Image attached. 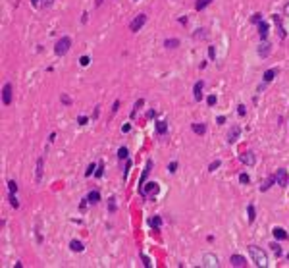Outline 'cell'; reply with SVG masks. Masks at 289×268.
Returning a JSON list of instances; mask_svg holds the SVG:
<instances>
[{
	"mask_svg": "<svg viewBox=\"0 0 289 268\" xmlns=\"http://www.w3.org/2000/svg\"><path fill=\"white\" fill-rule=\"evenodd\" d=\"M249 253H251V257H253V261H254L256 266H268V257H266V253H264L262 249L251 245L249 247Z\"/></svg>",
	"mask_w": 289,
	"mask_h": 268,
	"instance_id": "1",
	"label": "cell"
},
{
	"mask_svg": "<svg viewBox=\"0 0 289 268\" xmlns=\"http://www.w3.org/2000/svg\"><path fill=\"white\" fill-rule=\"evenodd\" d=\"M70 46H71V39H70V37H62V39L58 40V43H56L54 52H56L58 56H64L68 50H70Z\"/></svg>",
	"mask_w": 289,
	"mask_h": 268,
	"instance_id": "2",
	"label": "cell"
},
{
	"mask_svg": "<svg viewBox=\"0 0 289 268\" xmlns=\"http://www.w3.org/2000/svg\"><path fill=\"white\" fill-rule=\"evenodd\" d=\"M156 193H158V183H156V181L145 183L143 187H141V195H145V197H154Z\"/></svg>",
	"mask_w": 289,
	"mask_h": 268,
	"instance_id": "3",
	"label": "cell"
},
{
	"mask_svg": "<svg viewBox=\"0 0 289 268\" xmlns=\"http://www.w3.org/2000/svg\"><path fill=\"white\" fill-rule=\"evenodd\" d=\"M276 183H278L279 187H287V185H289V176H287V170L279 168L278 172H276Z\"/></svg>",
	"mask_w": 289,
	"mask_h": 268,
	"instance_id": "4",
	"label": "cell"
},
{
	"mask_svg": "<svg viewBox=\"0 0 289 268\" xmlns=\"http://www.w3.org/2000/svg\"><path fill=\"white\" fill-rule=\"evenodd\" d=\"M145 23H146V14H139V15H135V19H133L131 23H129V29L135 33V31H139Z\"/></svg>",
	"mask_w": 289,
	"mask_h": 268,
	"instance_id": "5",
	"label": "cell"
},
{
	"mask_svg": "<svg viewBox=\"0 0 289 268\" xmlns=\"http://www.w3.org/2000/svg\"><path fill=\"white\" fill-rule=\"evenodd\" d=\"M2 104L4 106H10L12 104V83H6L2 87Z\"/></svg>",
	"mask_w": 289,
	"mask_h": 268,
	"instance_id": "6",
	"label": "cell"
},
{
	"mask_svg": "<svg viewBox=\"0 0 289 268\" xmlns=\"http://www.w3.org/2000/svg\"><path fill=\"white\" fill-rule=\"evenodd\" d=\"M239 135H241V127H239V125L229 127V131H227V143H235V141L239 139Z\"/></svg>",
	"mask_w": 289,
	"mask_h": 268,
	"instance_id": "7",
	"label": "cell"
},
{
	"mask_svg": "<svg viewBox=\"0 0 289 268\" xmlns=\"http://www.w3.org/2000/svg\"><path fill=\"white\" fill-rule=\"evenodd\" d=\"M239 160L243 162L245 166H254V162H256V156H254V152H243L241 156H239Z\"/></svg>",
	"mask_w": 289,
	"mask_h": 268,
	"instance_id": "8",
	"label": "cell"
},
{
	"mask_svg": "<svg viewBox=\"0 0 289 268\" xmlns=\"http://www.w3.org/2000/svg\"><path fill=\"white\" fill-rule=\"evenodd\" d=\"M152 170V162H146V166H145V170H143V174H141V180H139V191H141V187L145 185V181H146V177H149V172Z\"/></svg>",
	"mask_w": 289,
	"mask_h": 268,
	"instance_id": "9",
	"label": "cell"
},
{
	"mask_svg": "<svg viewBox=\"0 0 289 268\" xmlns=\"http://www.w3.org/2000/svg\"><path fill=\"white\" fill-rule=\"evenodd\" d=\"M268 54H270V43L262 40V43L258 44V56H260V58H266Z\"/></svg>",
	"mask_w": 289,
	"mask_h": 268,
	"instance_id": "10",
	"label": "cell"
},
{
	"mask_svg": "<svg viewBox=\"0 0 289 268\" xmlns=\"http://www.w3.org/2000/svg\"><path fill=\"white\" fill-rule=\"evenodd\" d=\"M202 266H218V257L216 255H204Z\"/></svg>",
	"mask_w": 289,
	"mask_h": 268,
	"instance_id": "11",
	"label": "cell"
},
{
	"mask_svg": "<svg viewBox=\"0 0 289 268\" xmlns=\"http://www.w3.org/2000/svg\"><path fill=\"white\" fill-rule=\"evenodd\" d=\"M202 87H204V81H199V83L193 87V95H195V100H197V102L202 99Z\"/></svg>",
	"mask_w": 289,
	"mask_h": 268,
	"instance_id": "12",
	"label": "cell"
},
{
	"mask_svg": "<svg viewBox=\"0 0 289 268\" xmlns=\"http://www.w3.org/2000/svg\"><path fill=\"white\" fill-rule=\"evenodd\" d=\"M272 233H274L276 239H279V241H283V239H289V233L283 228H274L272 230Z\"/></svg>",
	"mask_w": 289,
	"mask_h": 268,
	"instance_id": "13",
	"label": "cell"
},
{
	"mask_svg": "<svg viewBox=\"0 0 289 268\" xmlns=\"http://www.w3.org/2000/svg\"><path fill=\"white\" fill-rule=\"evenodd\" d=\"M279 74V71L278 70H276V68H272V70H266V71H264V81H266V83H270V81H274V77L276 75H278Z\"/></svg>",
	"mask_w": 289,
	"mask_h": 268,
	"instance_id": "14",
	"label": "cell"
},
{
	"mask_svg": "<svg viewBox=\"0 0 289 268\" xmlns=\"http://www.w3.org/2000/svg\"><path fill=\"white\" fill-rule=\"evenodd\" d=\"M231 264L239 268V266H245L247 261H245V257H241V255H233V257H231Z\"/></svg>",
	"mask_w": 289,
	"mask_h": 268,
	"instance_id": "15",
	"label": "cell"
},
{
	"mask_svg": "<svg viewBox=\"0 0 289 268\" xmlns=\"http://www.w3.org/2000/svg\"><path fill=\"white\" fill-rule=\"evenodd\" d=\"M258 33H260V39L266 40V37H268V23L266 21H260L258 23Z\"/></svg>",
	"mask_w": 289,
	"mask_h": 268,
	"instance_id": "16",
	"label": "cell"
},
{
	"mask_svg": "<svg viewBox=\"0 0 289 268\" xmlns=\"http://www.w3.org/2000/svg\"><path fill=\"white\" fill-rule=\"evenodd\" d=\"M100 201V193L99 191H91L87 195V202H93V205H95V202H99Z\"/></svg>",
	"mask_w": 289,
	"mask_h": 268,
	"instance_id": "17",
	"label": "cell"
},
{
	"mask_svg": "<svg viewBox=\"0 0 289 268\" xmlns=\"http://www.w3.org/2000/svg\"><path fill=\"white\" fill-rule=\"evenodd\" d=\"M40 180H43V158L37 160V183H40Z\"/></svg>",
	"mask_w": 289,
	"mask_h": 268,
	"instance_id": "18",
	"label": "cell"
},
{
	"mask_svg": "<svg viewBox=\"0 0 289 268\" xmlns=\"http://www.w3.org/2000/svg\"><path fill=\"white\" fill-rule=\"evenodd\" d=\"M191 127H193V131L199 133V135H204V133H206V125L204 124H193Z\"/></svg>",
	"mask_w": 289,
	"mask_h": 268,
	"instance_id": "19",
	"label": "cell"
},
{
	"mask_svg": "<svg viewBox=\"0 0 289 268\" xmlns=\"http://www.w3.org/2000/svg\"><path fill=\"white\" fill-rule=\"evenodd\" d=\"M208 4H212V0H197V2H195V10H204L206 6H208Z\"/></svg>",
	"mask_w": 289,
	"mask_h": 268,
	"instance_id": "20",
	"label": "cell"
},
{
	"mask_svg": "<svg viewBox=\"0 0 289 268\" xmlns=\"http://www.w3.org/2000/svg\"><path fill=\"white\" fill-rule=\"evenodd\" d=\"M168 131V125H166V121H156V133L158 135H162V133Z\"/></svg>",
	"mask_w": 289,
	"mask_h": 268,
	"instance_id": "21",
	"label": "cell"
},
{
	"mask_svg": "<svg viewBox=\"0 0 289 268\" xmlns=\"http://www.w3.org/2000/svg\"><path fill=\"white\" fill-rule=\"evenodd\" d=\"M70 249L75 251V253H81V251H83V243H81V241H71L70 243Z\"/></svg>",
	"mask_w": 289,
	"mask_h": 268,
	"instance_id": "22",
	"label": "cell"
},
{
	"mask_svg": "<svg viewBox=\"0 0 289 268\" xmlns=\"http://www.w3.org/2000/svg\"><path fill=\"white\" fill-rule=\"evenodd\" d=\"M274 23L278 25V29H279V37H285V31H283V27H282V19H279V15H274Z\"/></svg>",
	"mask_w": 289,
	"mask_h": 268,
	"instance_id": "23",
	"label": "cell"
},
{
	"mask_svg": "<svg viewBox=\"0 0 289 268\" xmlns=\"http://www.w3.org/2000/svg\"><path fill=\"white\" fill-rule=\"evenodd\" d=\"M164 46H168V48H176V46H179V40H177V39H166Z\"/></svg>",
	"mask_w": 289,
	"mask_h": 268,
	"instance_id": "24",
	"label": "cell"
},
{
	"mask_svg": "<svg viewBox=\"0 0 289 268\" xmlns=\"http://www.w3.org/2000/svg\"><path fill=\"white\" fill-rule=\"evenodd\" d=\"M247 212H249V222H254L256 220V212H254V206L253 205L247 206Z\"/></svg>",
	"mask_w": 289,
	"mask_h": 268,
	"instance_id": "25",
	"label": "cell"
},
{
	"mask_svg": "<svg viewBox=\"0 0 289 268\" xmlns=\"http://www.w3.org/2000/svg\"><path fill=\"white\" fill-rule=\"evenodd\" d=\"M127 154H129L127 147H121L120 151H118V158H120V160H125V158H127Z\"/></svg>",
	"mask_w": 289,
	"mask_h": 268,
	"instance_id": "26",
	"label": "cell"
},
{
	"mask_svg": "<svg viewBox=\"0 0 289 268\" xmlns=\"http://www.w3.org/2000/svg\"><path fill=\"white\" fill-rule=\"evenodd\" d=\"M160 224H162V218H160V216H154L152 220H150V226H152L154 230H158V228H160Z\"/></svg>",
	"mask_w": 289,
	"mask_h": 268,
	"instance_id": "27",
	"label": "cell"
},
{
	"mask_svg": "<svg viewBox=\"0 0 289 268\" xmlns=\"http://www.w3.org/2000/svg\"><path fill=\"white\" fill-rule=\"evenodd\" d=\"M143 104H145V100H143V99H139V100H137V102H135V108H133V110H131V118H135L137 110H139V108L143 106Z\"/></svg>",
	"mask_w": 289,
	"mask_h": 268,
	"instance_id": "28",
	"label": "cell"
},
{
	"mask_svg": "<svg viewBox=\"0 0 289 268\" xmlns=\"http://www.w3.org/2000/svg\"><path fill=\"white\" fill-rule=\"evenodd\" d=\"M274 181H276V176H270V177H268L266 181H264V185H262V191H266V189L270 187V185L274 183Z\"/></svg>",
	"mask_w": 289,
	"mask_h": 268,
	"instance_id": "29",
	"label": "cell"
},
{
	"mask_svg": "<svg viewBox=\"0 0 289 268\" xmlns=\"http://www.w3.org/2000/svg\"><path fill=\"white\" fill-rule=\"evenodd\" d=\"M272 251H274V255H276V257H282V247H279L278 245V243H272Z\"/></svg>",
	"mask_w": 289,
	"mask_h": 268,
	"instance_id": "30",
	"label": "cell"
},
{
	"mask_svg": "<svg viewBox=\"0 0 289 268\" xmlns=\"http://www.w3.org/2000/svg\"><path fill=\"white\" fill-rule=\"evenodd\" d=\"M95 170H96L95 164H89V168L85 170V176H87V177H89V176H95Z\"/></svg>",
	"mask_w": 289,
	"mask_h": 268,
	"instance_id": "31",
	"label": "cell"
},
{
	"mask_svg": "<svg viewBox=\"0 0 289 268\" xmlns=\"http://www.w3.org/2000/svg\"><path fill=\"white\" fill-rule=\"evenodd\" d=\"M8 201H10V205L14 206V208H18V206H19V202H18V199H15L14 193H10V199H8Z\"/></svg>",
	"mask_w": 289,
	"mask_h": 268,
	"instance_id": "32",
	"label": "cell"
},
{
	"mask_svg": "<svg viewBox=\"0 0 289 268\" xmlns=\"http://www.w3.org/2000/svg\"><path fill=\"white\" fill-rule=\"evenodd\" d=\"M102 170H104V162H100L99 168L95 170V177H102Z\"/></svg>",
	"mask_w": 289,
	"mask_h": 268,
	"instance_id": "33",
	"label": "cell"
},
{
	"mask_svg": "<svg viewBox=\"0 0 289 268\" xmlns=\"http://www.w3.org/2000/svg\"><path fill=\"white\" fill-rule=\"evenodd\" d=\"M8 189H10V193H15L18 191V183H15V181H8Z\"/></svg>",
	"mask_w": 289,
	"mask_h": 268,
	"instance_id": "34",
	"label": "cell"
},
{
	"mask_svg": "<svg viewBox=\"0 0 289 268\" xmlns=\"http://www.w3.org/2000/svg\"><path fill=\"white\" fill-rule=\"evenodd\" d=\"M220 164H222V162H220V160H214L212 164L208 166V170H210V172H214V170H218V168H220Z\"/></svg>",
	"mask_w": 289,
	"mask_h": 268,
	"instance_id": "35",
	"label": "cell"
},
{
	"mask_svg": "<svg viewBox=\"0 0 289 268\" xmlns=\"http://www.w3.org/2000/svg\"><path fill=\"white\" fill-rule=\"evenodd\" d=\"M251 21H253V23H260V21H262V14H253Z\"/></svg>",
	"mask_w": 289,
	"mask_h": 268,
	"instance_id": "36",
	"label": "cell"
},
{
	"mask_svg": "<svg viewBox=\"0 0 289 268\" xmlns=\"http://www.w3.org/2000/svg\"><path fill=\"white\" fill-rule=\"evenodd\" d=\"M89 62H91V58H89V56H81V58H79V64H81V66H89Z\"/></svg>",
	"mask_w": 289,
	"mask_h": 268,
	"instance_id": "37",
	"label": "cell"
},
{
	"mask_svg": "<svg viewBox=\"0 0 289 268\" xmlns=\"http://www.w3.org/2000/svg\"><path fill=\"white\" fill-rule=\"evenodd\" d=\"M216 100H218V99H216V95H210L208 99H206V102H208L210 106H214V104H216Z\"/></svg>",
	"mask_w": 289,
	"mask_h": 268,
	"instance_id": "38",
	"label": "cell"
},
{
	"mask_svg": "<svg viewBox=\"0 0 289 268\" xmlns=\"http://www.w3.org/2000/svg\"><path fill=\"white\" fill-rule=\"evenodd\" d=\"M129 170H131V160H127V162H125V170H124V177H127V174H129Z\"/></svg>",
	"mask_w": 289,
	"mask_h": 268,
	"instance_id": "39",
	"label": "cell"
},
{
	"mask_svg": "<svg viewBox=\"0 0 289 268\" xmlns=\"http://www.w3.org/2000/svg\"><path fill=\"white\" fill-rule=\"evenodd\" d=\"M87 121H89V118H87V116H79V118H77V124H79V125H85Z\"/></svg>",
	"mask_w": 289,
	"mask_h": 268,
	"instance_id": "40",
	"label": "cell"
},
{
	"mask_svg": "<svg viewBox=\"0 0 289 268\" xmlns=\"http://www.w3.org/2000/svg\"><path fill=\"white\" fill-rule=\"evenodd\" d=\"M237 114L239 116H245L247 114V110H245V106H243V104H239V106H237Z\"/></svg>",
	"mask_w": 289,
	"mask_h": 268,
	"instance_id": "41",
	"label": "cell"
},
{
	"mask_svg": "<svg viewBox=\"0 0 289 268\" xmlns=\"http://www.w3.org/2000/svg\"><path fill=\"white\" fill-rule=\"evenodd\" d=\"M176 170H177V162H172V164L168 166V172H170V174H174Z\"/></svg>",
	"mask_w": 289,
	"mask_h": 268,
	"instance_id": "42",
	"label": "cell"
},
{
	"mask_svg": "<svg viewBox=\"0 0 289 268\" xmlns=\"http://www.w3.org/2000/svg\"><path fill=\"white\" fill-rule=\"evenodd\" d=\"M239 181H241V183H249V176H247V174H241V176H239Z\"/></svg>",
	"mask_w": 289,
	"mask_h": 268,
	"instance_id": "43",
	"label": "cell"
},
{
	"mask_svg": "<svg viewBox=\"0 0 289 268\" xmlns=\"http://www.w3.org/2000/svg\"><path fill=\"white\" fill-rule=\"evenodd\" d=\"M108 208H110V212H114V210H116V202H114V199H110V201H108Z\"/></svg>",
	"mask_w": 289,
	"mask_h": 268,
	"instance_id": "44",
	"label": "cell"
},
{
	"mask_svg": "<svg viewBox=\"0 0 289 268\" xmlns=\"http://www.w3.org/2000/svg\"><path fill=\"white\" fill-rule=\"evenodd\" d=\"M118 108H120V100H114V106H112V114H116Z\"/></svg>",
	"mask_w": 289,
	"mask_h": 268,
	"instance_id": "45",
	"label": "cell"
},
{
	"mask_svg": "<svg viewBox=\"0 0 289 268\" xmlns=\"http://www.w3.org/2000/svg\"><path fill=\"white\" fill-rule=\"evenodd\" d=\"M62 102H64V104H71V99H70L68 95H62Z\"/></svg>",
	"mask_w": 289,
	"mask_h": 268,
	"instance_id": "46",
	"label": "cell"
},
{
	"mask_svg": "<svg viewBox=\"0 0 289 268\" xmlns=\"http://www.w3.org/2000/svg\"><path fill=\"white\" fill-rule=\"evenodd\" d=\"M208 56L214 60V56H216V50H214V46H210V48H208Z\"/></svg>",
	"mask_w": 289,
	"mask_h": 268,
	"instance_id": "47",
	"label": "cell"
},
{
	"mask_svg": "<svg viewBox=\"0 0 289 268\" xmlns=\"http://www.w3.org/2000/svg\"><path fill=\"white\" fill-rule=\"evenodd\" d=\"M143 264H145L146 268L150 266V261H149V257H145V255H143Z\"/></svg>",
	"mask_w": 289,
	"mask_h": 268,
	"instance_id": "48",
	"label": "cell"
},
{
	"mask_svg": "<svg viewBox=\"0 0 289 268\" xmlns=\"http://www.w3.org/2000/svg\"><path fill=\"white\" fill-rule=\"evenodd\" d=\"M129 129H131V125H129V124H125V125H124V127H121V131H124V133H127V131H129Z\"/></svg>",
	"mask_w": 289,
	"mask_h": 268,
	"instance_id": "49",
	"label": "cell"
},
{
	"mask_svg": "<svg viewBox=\"0 0 289 268\" xmlns=\"http://www.w3.org/2000/svg\"><path fill=\"white\" fill-rule=\"evenodd\" d=\"M216 121H218V124H226V118H224V116H218Z\"/></svg>",
	"mask_w": 289,
	"mask_h": 268,
	"instance_id": "50",
	"label": "cell"
},
{
	"mask_svg": "<svg viewBox=\"0 0 289 268\" xmlns=\"http://www.w3.org/2000/svg\"><path fill=\"white\" fill-rule=\"evenodd\" d=\"M154 114H156L154 110H149V114H146V118H154Z\"/></svg>",
	"mask_w": 289,
	"mask_h": 268,
	"instance_id": "51",
	"label": "cell"
},
{
	"mask_svg": "<svg viewBox=\"0 0 289 268\" xmlns=\"http://www.w3.org/2000/svg\"><path fill=\"white\" fill-rule=\"evenodd\" d=\"M50 4H52V0H44V2H43V6H50Z\"/></svg>",
	"mask_w": 289,
	"mask_h": 268,
	"instance_id": "52",
	"label": "cell"
},
{
	"mask_svg": "<svg viewBox=\"0 0 289 268\" xmlns=\"http://www.w3.org/2000/svg\"><path fill=\"white\" fill-rule=\"evenodd\" d=\"M31 4H33V6H39V0H31Z\"/></svg>",
	"mask_w": 289,
	"mask_h": 268,
	"instance_id": "53",
	"label": "cell"
},
{
	"mask_svg": "<svg viewBox=\"0 0 289 268\" xmlns=\"http://www.w3.org/2000/svg\"><path fill=\"white\" fill-rule=\"evenodd\" d=\"M102 2H104V0H95V4H96V6H100Z\"/></svg>",
	"mask_w": 289,
	"mask_h": 268,
	"instance_id": "54",
	"label": "cell"
},
{
	"mask_svg": "<svg viewBox=\"0 0 289 268\" xmlns=\"http://www.w3.org/2000/svg\"><path fill=\"white\" fill-rule=\"evenodd\" d=\"M285 14L289 15V4H287V6H285Z\"/></svg>",
	"mask_w": 289,
	"mask_h": 268,
	"instance_id": "55",
	"label": "cell"
}]
</instances>
